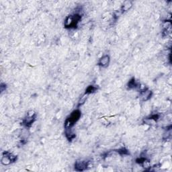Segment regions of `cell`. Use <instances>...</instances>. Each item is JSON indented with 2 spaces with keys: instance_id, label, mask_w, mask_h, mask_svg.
Masks as SVG:
<instances>
[{
  "instance_id": "cell-1",
  "label": "cell",
  "mask_w": 172,
  "mask_h": 172,
  "mask_svg": "<svg viewBox=\"0 0 172 172\" xmlns=\"http://www.w3.org/2000/svg\"><path fill=\"white\" fill-rule=\"evenodd\" d=\"M81 117V112L79 110H75L73 112L69 117L66 119L65 122V129H71L74 124L79 120Z\"/></svg>"
},
{
  "instance_id": "cell-2",
  "label": "cell",
  "mask_w": 172,
  "mask_h": 172,
  "mask_svg": "<svg viewBox=\"0 0 172 172\" xmlns=\"http://www.w3.org/2000/svg\"><path fill=\"white\" fill-rule=\"evenodd\" d=\"M81 16L77 14L67 17L65 24H64L65 27L67 28H75L77 26L78 23L81 20Z\"/></svg>"
},
{
  "instance_id": "cell-3",
  "label": "cell",
  "mask_w": 172,
  "mask_h": 172,
  "mask_svg": "<svg viewBox=\"0 0 172 172\" xmlns=\"http://www.w3.org/2000/svg\"><path fill=\"white\" fill-rule=\"evenodd\" d=\"M36 113H35L33 110H30L27 113V116L24 119V120L22 122V124L25 126L26 127H30L32 124L36 120Z\"/></svg>"
},
{
  "instance_id": "cell-4",
  "label": "cell",
  "mask_w": 172,
  "mask_h": 172,
  "mask_svg": "<svg viewBox=\"0 0 172 172\" xmlns=\"http://www.w3.org/2000/svg\"><path fill=\"white\" fill-rule=\"evenodd\" d=\"M16 160H17V157L16 155H13L12 154L9 152H4L1 161L2 164L6 165L10 164L11 163L16 161Z\"/></svg>"
},
{
  "instance_id": "cell-5",
  "label": "cell",
  "mask_w": 172,
  "mask_h": 172,
  "mask_svg": "<svg viewBox=\"0 0 172 172\" xmlns=\"http://www.w3.org/2000/svg\"><path fill=\"white\" fill-rule=\"evenodd\" d=\"M87 167H88V163L84 161H77L75 164V170L78 171L86 170Z\"/></svg>"
},
{
  "instance_id": "cell-6",
  "label": "cell",
  "mask_w": 172,
  "mask_h": 172,
  "mask_svg": "<svg viewBox=\"0 0 172 172\" xmlns=\"http://www.w3.org/2000/svg\"><path fill=\"white\" fill-rule=\"evenodd\" d=\"M152 96V92L149 90L148 89H146L143 90V91L141 92L140 94V98L142 101H147L149 100Z\"/></svg>"
},
{
  "instance_id": "cell-7",
  "label": "cell",
  "mask_w": 172,
  "mask_h": 172,
  "mask_svg": "<svg viewBox=\"0 0 172 172\" xmlns=\"http://www.w3.org/2000/svg\"><path fill=\"white\" fill-rule=\"evenodd\" d=\"M110 60V57L108 55H104V56L100 58V61H99L98 65L102 67H106L109 65Z\"/></svg>"
},
{
  "instance_id": "cell-8",
  "label": "cell",
  "mask_w": 172,
  "mask_h": 172,
  "mask_svg": "<svg viewBox=\"0 0 172 172\" xmlns=\"http://www.w3.org/2000/svg\"><path fill=\"white\" fill-rule=\"evenodd\" d=\"M133 6V3L131 2L130 1H126L124 2V4H122V8H121V10L122 12L123 11H127L130 9L132 8Z\"/></svg>"
},
{
  "instance_id": "cell-9",
  "label": "cell",
  "mask_w": 172,
  "mask_h": 172,
  "mask_svg": "<svg viewBox=\"0 0 172 172\" xmlns=\"http://www.w3.org/2000/svg\"><path fill=\"white\" fill-rule=\"evenodd\" d=\"M139 84L136 82V81L135 80V78H133L132 80L130 81H129V82L128 83V87H129V89H133V88H136V87H139Z\"/></svg>"
},
{
  "instance_id": "cell-10",
  "label": "cell",
  "mask_w": 172,
  "mask_h": 172,
  "mask_svg": "<svg viewBox=\"0 0 172 172\" xmlns=\"http://www.w3.org/2000/svg\"><path fill=\"white\" fill-rule=\"evenodd\" d=\"M98 89V87L96 86H89L87 87V88L86 90V94H90L92 93H94L96 90Z\"/></svg>"
},
{
  "instance_id": "cell-11",
  "label": "cell",
  "mask_w": 172,
  "mask_h": 172,
  "mask_svg": "<svg viewBox=\"0 0 172 172\" xmlns=\"http://www.w3.org/2000/svg\"><path fill=\"white\" fill-rule=\"evenodd\" d=\"M117 151H118V153L121 154V155H127V154L129 153H128V151L127 149H125L124 148L121 149H118L117 150Z\"/></svg>"
}]
</instances>
